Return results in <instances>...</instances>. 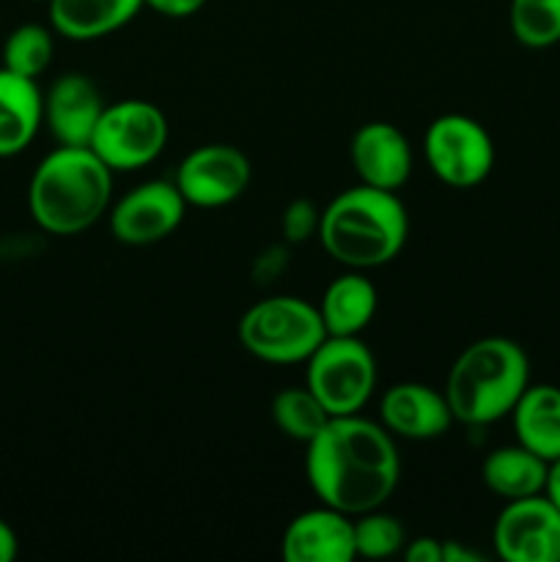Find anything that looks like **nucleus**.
<instances>
[{
    "label": "nucleus",
    "mask_w": 560,
    "mask_h": 562,
    "mask_svg": "<svg viewBox=\"0 0 560 562\" xmlns=\"http://www.w3.org/2000/svg\"><path fill=\"white\" fill-rule=\"evenodd\" d=\"M20 552V541H16V532L11 530L9 521L0 519V562H11Z\"/></svg>",
    "instance_id": "29"
},
{
    "label": "nucleus",
    "mask_w": 560,
    "mask_h": 562,
    "mask_svg": "<svg viewBox=\"0 0 560 562\" xmlns=\"http://www.w3.org/2000/svg\"><path fill=\"white\" fill-rule=\"evenodd\" d=\"M322 212L311 201H294L283 214V231L291 241H302L311 234H318Z\"/></svg>",
    "instance_id": "25"
},
{
    "label": "nucleus",
    "mask_w": 560,
    "mask_h": 562,
    "mask_svg": "<svg viewBox=\"0 0 560 562\" xmlns=\"http://www.w3.org/2000/svg\"><path fill=\"white\" fill-rule=\"evenodd\" d=\"M104 113L97 82L80 71H66L44 93V124L58 146H91Z\"/></svg>",
    "instance_id": "12"
},
{
    "label": "nucleus",
    "mask_w": 560,
    "mask_h": 562,
    "mask_svg": "<svg viewBox=\"0 0 560 562\" xmlns=\"http://www.w3.org/2000/svg\"><path fill=\"white\" fill-rule=\"evenodd\" d=\"M492 541L505 562H560V510L547 494L511 499L494 521Z\"/></svg>",
    "instance_id": "10"
},
{
    "label": "nucleus",
    "mask_w": 560,
    "mask_h": 562,
    "mask_svg": "<svg viewBox=\"0 0 560 562\" xmlns=\"http://www.w3.org/2000/svg\"><path fill=\"white\" fill-rule=\"evenodd\" d=\"M324 338L327 329L318 307L289 294L256 302L239 322L242 346L269 366L305 362Z\"/></svg>",
    "instance_id": "5"
},
{
    "label": "nucleus",
    "mask_w": 560,
    "mask_h": 562,
    "mask_svg": "<svg viewBox=\"0 0 560 562\" xmlns=\"http://www.w3.org/2000/svg\"><path fill=\"white\" fill-rule=\"evenodd\" d=\"M516 442L552 464L560 459V387L530 384L511 412Z\"/></svg>",
    "instance_id": "18"
},
{
    "label": "nucleus",
    "mask_w": 560,
    "mask_h": 562,
    "mask_svg": "<svg viewBox=\"0 0 560 562\" xmlns=\"http://www.w3.org/2000/svg\"><path fill=\"white\" fill-rule=\"evenodd\" d=\"M113 201V170L91 146H58L36 165L27 184L33 223L53 236L93 228Z\"/></svg>",
    "instance_id": "2"
},
{
    "label": "nucleus",
    "mask_w": 560,
    "mask_h": 562,
    "mask_svg": "<svg viewBox=\"0 0 560 562\" xmlns=\"http://www.w3.org/2000/svg\"><path fill=\"white\" fill-rule=\"evenodd\" d=\"M44 124V93L36 80L0 66V159L25 151Z\"/></svg>",
    "instance_id": "16"
},
{
    "label": "nucleus",
    "mask_w": 560,
    "mask_h": 562,
    "mask_svg": "<svg viewBox=\"0 0 560 562\" xmlns=\"http://www.w3.org/2000/svg\"><path fill=\"white\" fill-rule=\"evenodd\" d=\"M379 423L393 437L426 442L448 434V428L453 426V412L445 393H437L421 382H399L382 395Z\"/></svg>",
    "instance_id": "15"
},
{
    "label": "nucleus",
    "mask_w": 560,
    "mask_h": 562,
    "mask_svg": "<svg viewBox=\"0 0 560 562\" xmlns=\"http://www.w3.org/2000/svg\"><path fill=\"white\" fill-rule=\"evenodd\" d=\"M143 5L168 20H187V16L198 14L206 0H143Z\"/></svg>",
    "instance_id": "26"
},
{
    "label": "nucleus",
    "mask_w": 560,
    "mask_h": 562,
    "mask_svg": "<svg viewBox=\"0 0 560 562\" xmlns=\"http://www.w3.org/2000/svg\"><path fill=\"white\" fill-rule=\"evenodd\" d=\"M508 25L522 47H555L560 44V0H511Z\"/></svg>",
    "instance_id": "23"
},
{
    "label": "nucleus",
    "mask_w": 560,
    "mask_h": 562,
    "mask_svg": "<svg viewBox=\"0 0 560 562\" xmlns=\"http://www.w3.org/2000/svg\"><path fill=\"white\" fill-rule=\"evenodd\" d=\"M530 387V360L516 340L489 335L467 346L445 379V398L456 423L489 426L511 417Z\"/></svg>",
    "instance_id": "4"
},
{
    "label": "nucleus",
    "mask_w": 560,
    "mask_h": 562,
    "mask_svg": "<svg viewBox=\"0 0 560 562\" xmlns=\"http://www.w3.org/2000/svg\"><path fill=\"white\" fill-rule=\"evenodd\" d=\"M38 3H47V0H38Z\"/></svg>",
    "instance_id": "31"
},
{
    "label": "nucleus",
    "mask_w": 560,
    "mask_h": 562,
    "mask_svg": "<svg viewBox=\"0 0 560 562\" xmlns=\"http://www.w3.org/2000/svg\"><path fill=\"white\" fill-rule=\"evenodd\" d=\"M305 366V384L322 401L329 417L360 415L377 390V360L360 335H327Z\"/></svg>",
    "instance_id": "6"
},
{
    "label": "nucleus",
    "mask_w": 560,
    "mask_h": 562,
    "mask_svg": "<svg viewBox=\"0 0 560 562\" xmlns=\"http://www.w3.org/2000/svg\"><path fill=\"white\" fill-rule=\"evenodd\" d=\"M316 236L346 269H377L404 250L410 214L395 192L357 184L324 206Z\"/></svg>",
    "instance_id": "3"
},
{
    "label": "nucleus",
    "mask_w": 560,
    "mask_h": 562,
    "mask_svg": "<svg viewBox=\"0 0 560 562\" xmlns=\"http://www.w3.org/2000/svg\"><path fill=\"white\" fill-rule=\"evenodd\" d=\"M49 25L69 42H97L121 31L146 9L143 0H47Z\"/></svg>",
    "instance_id": "17"
},
{
    "label": "nucleus",
    "mask_w": 560,
    "mask_h": 562,
    "mask_svg": "<svg viewBox=\"0 0 560 562\" xmlns=\"http://www.w3.org/2000/svg\"><path fill=\"white\" fill-rule=\"evenodd\" d=\"M253 168L245 151L228 143H206L187 154L176 168V187L187 206L220 209L245 195Z\"/></svg>",
    "instance_id": "9"
},
{
    "label": "nucleus",
    "mask_w": 560,
    "mask_h": 562,
    "mask_svg": "<svg viewBox=\"0 0 560 562\" xmlns=\"http://www.w3.org/2000/svg\"><path fill=\"white\" fill-rule=\"evenodd\" d=\"M406 532L395 516L382 514V508L355 516V552L357 558L384 560L404 552Z\"/></svg>",
    "instance_id": "24"
},
{
    "label": "nucleus",
    "mask_w": 560,
    "mask_h": 562,
    "mask_svg": "<svg viewBox=\"0 0 560 562\" xmlns=\"http://www.w3.org/2000/svg\"><path fill=\"white\" fill-rule=\"evenodd\" d=\"M547 475L549 461H544L541 456H536L519 442L492 450L481 467L483 486L505 503L544 494Z\"/></svg>",
    "instance_id": "20"
},
{
    "label": "nucleus",
    "mask_w": 560,
    "mask_h": 562,
    "mask_svg": "<svg viewBox=\"0 0 560 562\" xmlns=\"http://www.w3.org/2000/svg\"><path fill=\"white\" fill-rule=\"evenodd\" d=\"M406 562H443V541L421 536L415 541H406L404 547Z\"/></svg>",
    "instance_id": "27"
},
{
    "label": "nucleus",
    "mask_w": 560,
    "mask_h": 562,
    "mask_svg": "<svg viewBox=\"0 0 560 562\" xmlns=\"http://www.w3.org/2000/svg\"><path fill=\"white\" fill-rule=\"evenodd\" d=\"M483 558L461 541H443V562H481Z\"/></svg>",
    "instance_id": "28"
},
{
    "label": "nucleus",
    "mask_w": 560,
    "mask_h": 562,
    "mask_svg": "<svg viewBox=\"0 0 560 562\" xmlns=\"http://www.w3.org/2000/svg\"><path fill=\"white\" fill-rule=\"evenodd\" d=\"M360 184L377 190H401L412 176V146L404 132L388 121H368L355 132L349 146Z\"/></svg>",
    "instance_id": "14"
},
{
    "label": "nucleus",
    "mask_w": 560,
    "mask_h": 562,
    "mask_svg": "<svg viewBox=\"0 0 560 562\" xmlns=\"http://www.w3.org/2000/svg\"><path fill=\"white\" fill-rule=\"evenodd\" d=\"M168 137V119L157 104L146 99H121L104 104L91 148L113 173H124L152 165L165 151Z\"/></svg>",
    "instance_id": "7"
},
{
    "label": "nucleus",
    "mask_w": 560,
    "mask_h": 562,
    "mask_svg": "<svg viewBox=\"0 0 560 562\" xmlns=\"http://www.w3.org/2000/svg\"><path fill=\"white\" fill-rule=\"evenodd\" d=\"M544 494H547L549 503L560 510V459H555L552 464H549L547 488H544Z\"/></svg>",
    "instance_id": "30"
},
{
    "label": "nucleus",
    "mask_w": 560,
    "mask_h": 562,
    "mask_svg": "<svg viewBox=\"0 0 560 562\" xmlns=\"http://www.w3.org/2000/svg\"><path fill=\"white\" fill-rule=\"evenodd\" d=\"M272 420L294 442H311L329 420V412L324 409L322 401L311 393V387H285L272 398Z\"/></svg>",
    "instance_id": "21"
},
{
    "label": "nucleus",
    "mask_w": 560,
    "mask_h": 562,
    "mask_svg": "<svg viewBox=\"0 0 560 562\" xmlns=\"http://www.w3.org/2000/svg\"><path fill=\"white\" fill-rule=\"evenodd\" d=\"M305 475L318 503L346 516L377 510L393 497L401 459L393 434L368 417H329L305 445Z\"/></svg>",
    "instance_id": "1"
},
{
    "label": "nucleus",
    "mask_w": 560,
    "mask_h": 562,
    "mask_svg": "<svg viewBox=\"0 0 560 562\" xmlns=\"http://www.w3.org/2000/svg\"><path fill=\"white\" fill-rule=\"evenodd\" d=\"M377 285L360 272V269H351V272L340 274L333 283L324 289L322 302H318V313H322V322L327 335H344V338H355L360 335L368 324L377 316Z\"/></svg>",
    "instance_id": "19"
},
{
    "label": "nucleus",
    "mask_w": 560,
    "mask_h": 562,
    "mask_svg": "<svg viewBox=\"0 0 560 562\" xmlns=\"http://www.w3.org/2000/svg\"><path fill=\"white\" fill-rule=\"evenodd\" d=\"M285 562H351L355 552V516L329 505L294 516L280 543Z\"/></svg>",
    "instance_id": "13"
},
{
    "label": "nucleus",
    "mask_w": 560,
    "mask_h": 562,
    "mask_svg": "<svg viewBox=\"0 0 560 562\" xmlns=\"http://www.w3.org/2000/svg\"><path fill=\"white\" fill-rule=\"evenodd\" d=\"M423 157L443 184L470 190L492 173L494 140L481 121L448 113L428 124L423 135Z\"/></svg>",
    "instance_id": "8"
},
{
    "label": "nucleus",
    "mask_w": 560,
    "mask_h": 562,
    "mask_svg": "<svg viewBox=\"0 0 560 562\" xmlns=\"http://www.w3.org/2000/svg\"><path fill=\"white\" fill-rule=\"evenodd\" d=\"M187 212V201L176 181L154 179L137 184L110 209V234L130 247L157 245L176 234Z\"/></svg>",
    "instance_id": "11"
},
{
    "label": "nucleus",
    "mask_w": 560,
    "mask_h": 562,
    "mask_svg": "<svg viewBox=\"0 0 560 562\" xmlns=\"http://www.w3.org/2000/svg\"><path fill=\"white\" fill-rule=\"evenodd\" d=\"M53 33L55 31L36 25V22H25V25L14 27L3 42V69L38 80L47 71V66L53 64Z\"/></svg>",
    "instance_id": "22"
}]
</instances>
